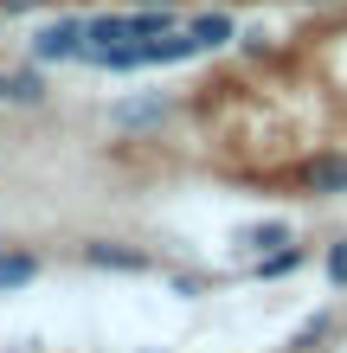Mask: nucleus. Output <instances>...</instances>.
<instances>
[{"mask_svg": "<svg viewBox=\"0 0 347 353\" xmlns=\"http://www.w3.org/2000/svg\"><path fill=\"white\" fill-rule=\"evenodd\" d=\"M32 65H84V19L77 13H58L32 32Z\"/></svg>", "mask_w": 347, "mask_h": 353, "instance_id": "f257e3e1", "label": "nucleus"}, {"mask_svg": "<svg viewBox=\"0 0 347 353\" xmlns=\"http://www.w3.org/2000/svg\"><path fill=\"white\" fill-rule=\"evenodd\" d=\"M302 186H309L315 199H341L347 193V154H315L309 168H302Z\"/></svg>", "mask_w": 347, "mask_h": 353, "instance_id": "f03ea898", "label": "nucleus"}, {"mask_svg": "<svg viewBox=\"0 0 347 353\" xmlns=\"http://www.w3.org/2000/svg\"><path fill=\"white\" fill-rule=\"evenodd\" d=\"M84 263H90V270H129V276H135V270H148V251H129V244L90 238V244H84Z\"/></svg>", "mask_w": 347, "mask_h": 353, "instance_id": "7ed1b4c3", "label": "nucleus"}, {"mask_svg": "<svg viewBox=\"0 0 347 353\" xmlns=\"http://www.w3.org/2000/svg\"><path fill=\"white\" fill-rule=\"evenodd\" d=\"M187 32L199 39V52H219V46L238 39V19L232 13H199V19H187Z\"/></svg>", "mask_w": 347, "mask_h": 353, "instance_id": "20e7f679", "label": "nucleus"}, {"mask_svg": "<svg viewBox=\"0 0 347 353\" xmlns=\"http://www.w3.org/2000/svg\"><path fill=\"white\" fill-rule=\"evenodd\" d=\"M39 263L32 251H0V296H13V289H26V283H39Z\"/></svg>", "mask_w": 347, "mask_h": 353, "instance_id": "39448f33", "label": "nucleus"}, {"mask_svg": "<svg viewBox=\"0 0 347 353\" xmlns=\"http://www.w3.org/2000/svg\"><path fill=\"white\" fill-rule=\"evenodd\" d=\"M7 103H46V65H19V71H7Z\"/></svg>", "mask_w": 347, "mask_h": 353, "instance_id": "423d86ee", "label": "nucleus"}, {"mask_svg": "<svg viewBox=\"0 0 347 353\" xmlns=\"http://www.w3.org/2000/svg\"><path fill=\"white\" fill-rule=\"evenodd\" d=\"M161 32H174V0H155V7L129 13V39H161Z\"/></svg>", "mask_w": 347, "mask_h": 353, "instance_id": "0eeeda50", "label": "nucleus"}, {"mask_svg": "<svg viewBox=\"0 0 347 353\" xmlns=\"http://www.w3.org/2000/svg\"><path fill=\"white\" fill-rule=\"evenodd\" d=\"M161 116H168V103H161V97L116 103V110H110V122H116V129H148V122H161Z\"/></svg>", "mask_w": 347, "mask_h": 353, "instance_id": "6e6552de", "label": "nucleus"}, {"mask_svg": "<svg viewBox=\"0 0 347 353\" xmlns=\"http://www.w3.org/2000/svg\"><path fill=\"white\" fill-rule=\"evenodd\" d=\"M277 244H290V225H244L238 232V251H251V257H264V251H277Z\"/></svg>", "mask_w": 347, "mask_h": 353, "instance_id": "1a4fd4ad", "label": "nucleus"}, {"mask_svg": "<svg viewBox=\"0 0 347 353\" xmlns=\"http://www.w3.org/2000/svg\"><path fill=\"white\" fill-rule=\"evenodd\" d=\"M296 263H302V251H296V244H277V251H264V257H257L251 270H257L264 283H277V276H290Z\"/></svg>", "mask_w": 347, "mask_h": 353, "instance_id": "9d476101", "label": "nucleus"}, {"mask_svg": "<svg viewBox=\"0 0 347 353\" xmlns=\"http://www.w3.org/2000/svg\"><path fill=\"white\" fill-rule=\"evenodd\" d=\"M321 276H328V289H347V238H335L321 251Z\"/></svg>", "mask_w": 347, "mask_h": 353, "instance_id": "9b49d317", "label": "nucleus"}, {"mask_svg": "<svg viewBox=\"0 0 347 353\" xmlns=\"http://www.w3.org/2000/svg\"><path fill=\"white\" fill-rule=\"evenodd\" d=\"M328 327H335V321H328V315H321V308H315V315H309V321L296 327V341H290V347L302 353V347H315V341H328Z\"/></svg>", "mask_w": 347, "mask_h": 353, "instance_id": "f8f14e48", "label": "nucleus"}, {"mask_svg": "<svg viewBox=\"0 0 347 353\" xmlns=\"http://www.w3.org/2000/svg\"><path fill=\"white\" fill-rule=\"evenodd\" d=\"M26 7H46V0H0V13H26Z\"/></svg>", "mask_w": 347, "mask_h": 353, "instance_id": "ddd939ff", "label": "nucleus"}, {"mask_svg": "<svg viewBox=\"0 0 347 353\" xmlns=\"http://www.w3.org/2000/svg\"><path fill=\"white\" fill-rule=\"evenodd\" d=\"M0 103H7V71H0Z\"/></svg>", "mask_w": 347, "mask_h": 353, "instance_id": "4468645a", "label": "nucleus"}, {"mask_svg": "<svg viewBox=\"0 0 347 353\" xmlns=\"http://www.w3.org/2000/svg\"><path fill=\"white\" fill-rule=\"evenodd\" d=\"M141 7H155V0H141Z\"/></svg>", "mask_w": 347, "mask_h": 353, "instance_id": "2eb2a0df", "label": "nucleus"}]
</instances>
